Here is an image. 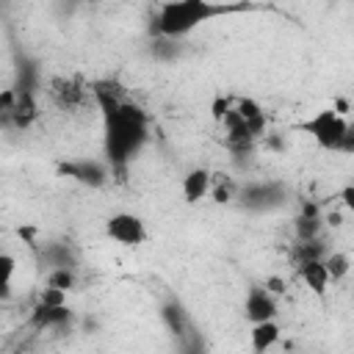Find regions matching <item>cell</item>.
I'll use <instances>...</instances> for the list:
<instances>
[{
    "label": "cell",
    "mask_w": 354,
    "mask_h": 354,
    "mask_svg": "<svg viewBox=\"0 0 354 354\" xmlns=\"http://www.w3.org/2000/svg\"><path fill=\"white\" fill-rule=\"evenodd\" d=\"M91 100L102 111L105 122V158L108 171L124 180L130 160L149 138V119L147 113L127 100L124 88L116 80H97L91 83Z\"/></svg>",
    "instance_id": "obj_1"
},
{
    "label": "cell",
    "mask_w": 354,
    "mask_h": 354,
    "mask_svg": "<svg viewBox=\"0 0 354 354\" xmlns=\"http://www.w3.org/2000/svg\"><path fill=\"white\" fill-rule=\"evenodd\" d=\"M241 6H224V3H210V0H171L163 3L155 14V33L166 41H177L185 39L188 33H194L199 25L210 22L213 17L238 11Z\"/></svg>",
    "instance_id": "obj_2"
},
{
    "label": "cell",
    "mask_w": 354,
    "mask_h": 354,
    "mask_svg": "<svg viewBox=\"0 0 354 354\" xmlns=\"http://www.w3.org/2000/svg\"><path fill=\"white\" fill-rule=\"evenodd\" d=\"M301 130L321 147L329 152H351V124L346 116L335 113L332 108H318L304 124Z\"/></svg>",
    "instance_id": "obj_3"
},
{
    "label": "cell",
    "mask_w": 354,
    "mask_h": 354,
    "mask_svg": "<svg viewBox=\"0 0 354 354\" xmlns=\"http://www.w3.org/2000/svg\"><path fill=\"white\" fill-rule=\"evenodd\" d=\"M105 235L124 246V249H138L147 243L149 232H147V221L138 216V213H130V210H119V213H111L105 218Z\"/></svg>",
    "instance_id": "obj_4"
},
{
    "label": "cell",
    "mask_w": 354,
    "mask_h": 354,
    "mask_svg": "<svg viewBox=\"0 0 354 354\" xmlns=\"http://www.w3.org/2000/svg\"><path fill=\"white\" fill-rule=\"evenodd\" d=\"M47 94L50 100L61 108V111H77L86 105V100L91 97V88L80 80V77H72V75H61V77H53L47 83Z\"/></svg>",
    "instance_id": "obj_5"
},
{
    "label": "cell",
    "mask_w": 354,
    "mask_h": 354,
    "mask_svg": "<svg viewBox=\"0 0 354 354\" xmlns=\"http://www.w3.org/2000/svg\"><path fill=\"white\" fill-rule=\"evenodd\" d=\"M243 315L249 324H263V321H277L279 315V299L271 296L263 285H252L243 296Z\"/></svg>",
    "instance_id": "obj_6"
},
{
    "label": "cell",
    "mask_w": 354,
    "mask_h": 354,
    "mask_svg": "<svg viewBox=\"0 0 354 354\" xmlns=\"http://www.w3.org/2000/svg\"><path fill=\"white\" fill-rule=\"evenodd\" d=\"M210 177H213V171L205 169V166H194V169H188L183 174L180 194H183L185 205H199V202H205L210 196Z\"/></svg>",
    "instance_id": "obj_7"
},
{
    "label": "cell",
    "mask_w": 354,
    "mask_h": 354,
    "mask_svg": "<svg viewBox=\"0 0 354 354\" xmlns=\"http://www.w3.org/2000/svg\"><path fill=\"white\" fill-rule=\"evenodd\" d=\"M241 202L252 210H268L274 205L282 202V188L277 183H257V185H246L241 191Z\"/></svg>",
    "instance_id": "obj_8"
},
{
    "label": "cell",
    "mask_w": 354,
    "mask_h": 354,
    "mask_svg": "<svg viewBox=\"0 0 354 354\" xmlns=\"http://www.w3.org/2000/svg\"><path fill=\"white\" fill-rule=\"evenodd\" d=\"M299 279H301V282H304V288H307L313 296H318V299H324V296H326V290H329V285H332L321 257L301 260V263H299Z\"/></svg>",
    "instance_id": "obj_9"
},
{
    "label": "cell",
    "mask_w": 354,
    "mask_h": 354,
    "mask_svg": "<svg viewBox=\"0 0 354 354\" xmlns=\"http://www.w3.org/2000/svg\"><path fill=\"white\" fill-rule=\"evenodd\" d=\"M36 119H39L36 91H22V88H17V105H14V111H11V116H8V124H6V127L28 130Z\"/></svg>",
    "instance_id": "obj_10"
},
{
    "label": "cell",
    "mask_w": 354,
    "mask_h": 354,
    "mask_svg": "<svg viewBox=\"0 0 354 354\" xmlns=\"http://www.w3.org/2000/svg\"><path fill=\"white\" fill-rule=\"evenodd\" d=\"M61 171H64V174H69V177H75V180H80V183H86V185H91V188L105 185V183H108V177H111L108 166H102L100 160H77V163L64 166Z\"/></svg>",
    "instance_id": "obj_11"
},
{
    "label": "cell",
    "mask_w": 354,
    "mask_h": 354,
    "mask_svg": "<svg viewBox=\"0 0 354 354\" xmlns=\"http://www.w3.org/2000/svg\"><path fill=\"white\" fill-rule=\"evenodd\" d=\"M282 337V326L277 321H263V324H252V332H249V346H252V354H268Z\"/></svg>",
    "instance_id": "obj_12"
},
{
    "label": "cell",
    "mask_w": 354,
    "mask_h": 354,
    "mask_svg": "<svg viewBox=\"0 0 354 354\" xmlns=\"http://www.w3.org/2000/svg\"><path fill=\"white\" fill-rule=\"evenodd\" d=\"M33 324L36 326H44V329H61L66 324H72V310L64 304V307H44V304H36L33 307Z\"/></svg>",
    "instance_id": "obj_13"
},
{
    "label": "cell",
    "mask_w": 354,
    "mask_h": 354,
    "mask_svg": "<svg viewBox=\"0 0 354 354\" xmlns=\"http://www.w3.org/2000/svg\"><path fill=\"white\" fill-rule=\"evenodd\" d=\"M44 263L50 266V271H55V268H72L75 271L77 254L66 243H50V246H44Z\"/></svg>",
    "instance_id": "obj_14"
},
{
    "label": "cell",
    "mask_w": 354,
    "mask_h": 354,
    "mask_svg": "<svg viewBox=\"0 0 354 354\" xmlns=\"http://www.w3.org/2000/svg\"><path fill=\"white\" fill-rule=\"evenodd\" d=\"M324 268L329 274V282H343L348 274H351V254L348 252H332V254H324Z\"/></svg>",
    "instance_id": "obj_15"
},
{
    "label": "cell",
    "mask_w": 354,
    "mask_h": 354,
    "mask_svg": "<svg viewBox=\"0 0 354 354\" xmlns=\"http://www.w3.org/2000/svg\"><path fill=\"white\" fill-rule=\"evenodd\" d=\"M210 196H213L216 205H227V202H232V196H235V183L230 180V174H218V171H213V177H210Z\"/></svg>",
    "instance_id": "obj_16"
},
{
    "label": "cell",
    "mask_w": 354,
    "mask_h": 354,
    "mask_svg": "<svg viewBox=\"0 0 354 354\" xmlns=\"http://www.w3.org/2000/svg\"><path fill=\"white\" fill-rule=\"evenodd\" d=\"M47 288H58V290H64V293H72V290L77 288V274H75L72 268H55V271H50V277H47Z\"/></svg>",
    "instance_id": "obj_17"
},
{
    "label": "cell",
    "mask_w": 354,
    "mask_h": 354,
    "mask_svg": "<svg viewBox=\"0 0 354 354\" xmlns=\"http://www.w3.org/2000/svg\"><path fill=\"white\" fill-rule=\"evenodd\" d=\"M230 111H232V94H216L213 102H210V119L216 124H221Z\"/></svg>",
    "instance_id": "obj_18"
},
{
    "label": "cell",
    "mask_w": 354,
    "mask_h": 354,
    "mask_svg": "<svg viewBox=\"0 0 354 354\" xmlns=\"http://www.w3.org/2000/svg\"><path fill=\"white\" fill-rule=\"evenodd\" d=\"M14 105H17V88L14 86L11 88H0V124L3 127L8 124V116H11Z\"/></svg>",
    "instance_id": "obj_19"
},
{
    "label": "cell",
    "mask_w": 354,
    "mask_h": 354,
    "mask_svg": "<svg viewBox=\"0 0 354 354\" xmlns=\"http://www.w3.org/2000/svg\"><path fill=\"white\" fill-rule=\"evenodd\" d=\"M17 274V257L8 252H0V285H11Z\"/></svg>",
    "instance_id": "obj_20"
},
{
    "label": "cell",
    "mask_w": 354,
    "mask_h": 354,
    "mask_svg": "<svg viewBox=\"0 0 354 354\" xmlns=\"http://www.w3.org/2000/svg\"><path fill=\"white\" fill-rule=\"evenodd\" d=\"M66 296H69V293H64V290H58V288H44V290L39 293V304H44V307H64V304H66Z\"/></svg>",
    "instance_id": "obj_21"
},
{
    "label": "cell",
    "mask_w": 354,
    "mask_h": 354,
    "mask_svg": "<svg viewBox=\"0 0 354 354\" xmlns=\"http://www.w3.org/2000/svg\"><path fill=\"white\" fill-rule=\"evenodd\" d=\"M263 288H266L271 296H277V299H279V296L285 293V288H288V285H285V279H282V277H268V279L263 282Z\"/></svg>",
    "instance_id": "obj_22"
},
{
    "label": "cell",
    "mask_w": 354,
    "mask_h": 354,
    "mask_svg": "<svg viewBox=\"0 0 354 354\" xmlns=\"http://www.w3.org/2000/svg\"><path fill=\"white\" fill-rule=\"evenodd\" d=\"M11 293H14V290H11V285H0V301H8V299H11Z\"/></svg>",
    "instance_id": "obj_23"
}]
</instances>
